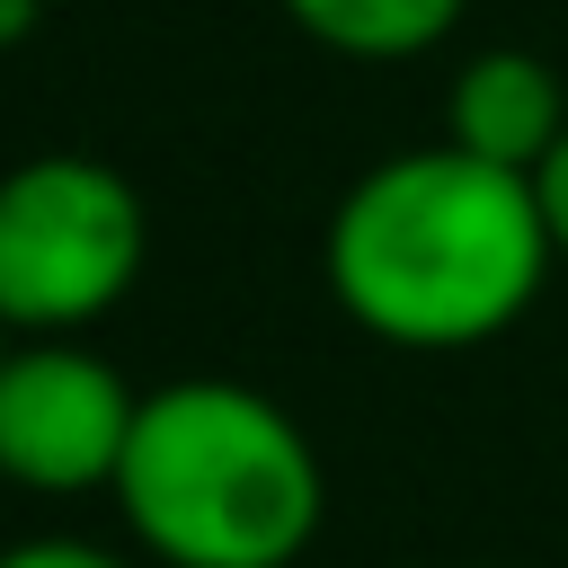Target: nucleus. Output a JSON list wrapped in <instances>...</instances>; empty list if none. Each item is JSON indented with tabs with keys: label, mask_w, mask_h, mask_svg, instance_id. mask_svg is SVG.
Instances as JSON below:
<instances>
[{
	"label": "nucleus",
	"mask_w": 568,
	"mask_h": 568,
	"mask_svg": "<svg viewBox=\"0 0 568 568\" xmlns=\"http://www.w3.org/2000/svg\"><path fill=\"white\" fill-rule=\"evenodd\" d=\"M142 390L89 337H9L0 355V479L27 497H98L124 470Z\"/></svg>",
	"instance_id": "20e7f679"
},
{
	"label": "nucleus",
	"mask_w": 568,
	"mask_h": 568,
	"mask_svg": "<svg viewBox=\"0 0 568 568\" xmlns=\"http://www.w3.org/2000/svg\"><path fill=\"white\" fill-rule=\"evenodd\" d=\"M470 0H284V18L346 62H417L462 27Z\"/></svg>",
	"instance_id": "423d86ee"
},
{
	"label": "nucleus",
	"mask_w": 568,
	"mask_h": 568,
	"mask_svg": "<svg viewBox=\"0 0 568 568\" xmlns=\"http://www.w3.org/2000/svg\"><path fill=\"white\" fill-rule=\"evenodd\" d=\"M0 355H9V328H0Z\"/></svg>",
	"instance_id": "9d476101"
},
{
	"label": "nucleus",
	"mask_w": 568,
	"mask_h": 568,
	"mask_svg": "<svg viewBox=\"0 0 568 568\" xmlns=\"http://www.w3.org/2000/svg\"><path fill=\"white\" fill-rule=\"evenodd\" d=\"M151 257L142 186L98 151H36L0 169V328L80 337L106 320Z\"/></svg>",
	"instance_id": "7ed1b4c3"
},
{
	"label": "nucleus",
	"mask_w": 568,
	"mask_h": 568,
	"mask_svg": "<svg viewBox=\"0 0 568 568\" xmlns=\"http://www.w3.org/2000/svg\"><path fill=\"white\" fill-rule=\"evenodd\" d=\"M0 568H133V559H115L98 541H18V550H0Z\"/></svg>",
	"instance_id": "6e6552de"
},
{
	"label": "nucleus",
	"mask_w": 568,
	"mask_h": 568,
	"mask_svg": "<svg viewBox=\"0 0 568 568\" xmlns=\"http://www.w3.org/2000/svg\"><path fill=\"white\" fill-rule=\"evenodd\" d=\"M568 133V89L541 53L524 44H479L453 89H444V142H462L470 160H497V169H541Z\"/></svg>",
	"instance_id": "39448f33"
},
{
	"label": "nucleus",
	"mask_w": 568,
	"mask_h": 568,
	"mask_svg": "<svg viewBox=\"0 0 568 568\" xmlns=\"http://www.w3.org/2000/svg\"><path fill=\"white\" fill-rule=\"evenodd\" d=\"M44 9H53V0H0V53H9V44H27V36L44 27Z\"/></svg>",
	"instance_id": "1a4fd4ad"
},
{
	"label": "nucleus",
	"mask_w": 568,
	"mask_h": 568,
	"mask_svg": "<svg viewBox=\"0 0 568 568\" xmlns=\"http://www.w3.org/2000/svg\"><path fill=\"white\" fill-rule=\"evenodd\" d=\"M550 266L559 248L541 231L532 178L470 160L462 142L373 160L320 231L328 302L399 355H462L506 337L541 302Z\"/></svg>",
	"instance_id": "f257e3e1"
},
{
	"label": "nucleus",
	"mask_w": 568,
	"mask_h": 568,
	"mask_svg": "<svg viewBox=\"0 0 568 568\" xmlns=\"http://www.w3.org/2000/svg\"><path fill=\"white\" fill-rule=\"evenodd\" d=\"M532 204H541V231H550V248H559V266H568V133H559V151L532 169Z\"/></svg>",
	"instance_id": "0eeeda50"
},
{
	"label": "nucleus",
	"mask_w": 568,
	"mask_h": 568,
	"mask_svg": "<svg viewBox=\"0 0 568 568\" xmlns=\"http://www.w3.org/2000/svg\"><path fill=\"white\" fill-rule=\"evenodd\" d=\"M106 497L160 568H293L328 524L320 444L284 399L231 373L142 390Z\"/></svg>",
	"instance_id": "f03ea898"
}]
</instances>
